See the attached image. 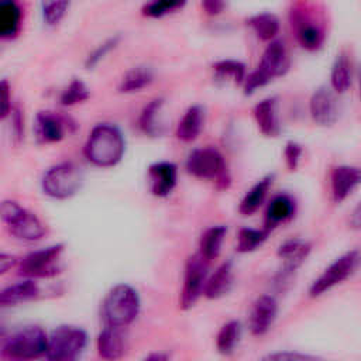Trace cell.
<instances>
[{
  "mask_svg": "<svg viewBox=\"0 0 361 361\" xmlns=\"http://www.w3.org/2000/svg\"><path fill=\"white\" fill-rule=\"evenodd\" d=\"M126 152L123 133L113 124L100 123L94 126L85 142V158L97 168H113L121 162Z\"/></svg>",
  "mask_w": 361,
  "mask_h": 361,
  "instance_id": "6da1fadb",
  "label": "cell"
},
{
  "mask_svg": "<svg viewBox=\"0 0 361 361\" xmlns=\"http://www.w3.org/2000/svg\"><path fill=\"white\" fill-rule=\"evenodd\" d=\"M138 292L128 283L114 285L104 296L102 303V316L106 326L127 327L140 313Z\"/></svg>",
  "mask_w": 361,
  "mask_h": 361,
  "instance_id": "7a4b0ae2",
  "label": "cell"
},
{
  "mask_svg": "<svg viewBox=\"0 0 361 361\" xmlns=\"http://www.w3.org/2000/svg\"><path fill=\"white\" fill-rule=\"evenodd\" d=\"M0 221L7 231L20 241L35 243L42 240L47 234L44 221L34 212L11 199L0 202Z\"/></svg>",
  "mask_w": 361,
  "mask_h": 361,
  "instance_id": "3957f363",
  "label": "cell"
},
{
  "mask_svg": "<svg viewBox=\"0 0 361 361\" xmlns=\"http://www.w3.org/2000/svg\"><path fill=\"white\" fill-rule=\"evenodd\" d=\"M85 183V175L80 166L75 162L63 161L45 171L41 179V189L44 195L66 200L78 195Z\"/></svg>",
  "mask_w": 361,
  "mask_h": 361,
  "instance_id": "277c9868",
  "label": "cell"
},
{
  "mask_svg": "<svg viewBox=\"0 0 361 361\" xmlns=\"http://www.w3.org/2000/svg\"><path fill=\"white\" fill-rule=\"evenodd\" d=\"M289 65L290 62L285 45L281 41H271L265 48L257 69L245 75L243 82L244 93L251 94L272 79L283 76L288 72Z\"/></svg>",
  "mask_w": 361,
  "mask_h": 361,
  "instance_id": "5b68a950",
  "label": "cell"
},
{
  "mask_svg": "<svg viewBox=\"0 0 361 361\" xmlns=\"http://www.w3.org/2000/svg\"><path fill=\"white\" fill-rule=\"evenodd\" d=\"M48 334L39 326H25L13 333L1 347V355L14 361L45 357Z\"/></svg>",
  "mask_w": 361,
  "mask_h": 361,
  "instance_id": "8992f818",
  "label": "cell"
},
{
  "mask_svg": "<svg viewBox=\"0 0 361 361\" xmlns=\"http://www.w3.org/2000/svg\"><path fill=\"white\" fill-rule=\"evenodd\" d=\"M87 344V334L83 329L71 324L55 327L47 340L45 358L52 361H73Z\"/></svg>",
  "mask_w": 361,
  "mask_h": 361,
  "instance_id": "52a82bcc",
  "label": "cell"
},
{
  "mask_svg": "<svg viewBox=\"0 0 361 361\" xmlns=\"http://www.w3.org/2000/svg\"><path fill=\"white\" fill-rule=\"evenodd\" d=\"M186 169L199 179L216 182L219 189H227L231 183L226 161L214 148H199L190 152L186 159Z\"/></svg>",
  "mask_w": 361,
  "mask_h": 361,
  "instance_id": "ba28073f",
  "label": "cell"
},
{
  "mask_svg": "<svg viewBox=\"0 0 361 361\" xmlns=\"http://www.w3.org/2000/svg\"><path fill=\"white\" fill-rule=\"evenodd\" d=\"M63 251V244H54L47 248L31 251L18 259V275L37 281L56 276L61 272V257Z\"/></svg>",
  "mask_w": 361,
  "mask_h": 361,
  "instance_id": "9c48e42d",
  "label": "cell"
},
{
  "mask_svg": "<svg viewBox=\"0 0 361 361\" xmlns=\"http://www.w3.org/2000/svg\"><path fill=\"white\" fill-rule=\"evenodd\" d=\"M358 264H360L358 250H351L340 255L320 274L319 278L313 281V283L309 288V296L319 298L323 293L333 289L334 286L343 283L355 272V269L358 268Z\"/></svg>",
  "mask_w": 361,
  "mask_h": 361,
  "instance_id": "30bf717a",
  "label": "cell"
},
{
  "mask_svg": "<svg viewBox=\"0 0 361 361\" xmlns=\"http://www.w3.org/2000/svg\"><path fill=\"white\" fill-rule=\"evenodd\" d=\"M209 261H206L199 252L190 255L185 264L183 288L179 298V306L188 310L195 306L199 298L203 295L204 283L207 279Z\"/></svg>",
  "mask_w": 361,
  "mask_h": 361,
  "instance_id": "8fae6325",
  "label": "cell"
},
{
  "mask_svg": "<svg viewBox=\"0 0 361 361\" xmlns=\"http://www.w3.org/2000/svg\"><path fill=\"white\" fill-rule=\"evenodd\" d=\"M278 314V303L271 295H261L251 306L248 327L254 336L265 334L274 324Z\"/></svg>",
  "mask_w": 361,
  "mask_h": 361,
  "instance_id": "7c38bea8",
  "label": "cell"
},
{
  "mask_svg": "<svg viewBox=\"0 0 361 361\" xmlns=\"http://www.w3.org/2000/svg\"><path fill=\"white\" fill-rule=\"evenodd\" d=\"M66 120L54 111H38L34 121V133L39 144H55L66 137Z\"/></svg>",
  "mask_w": 361,
  "mask_h": 361,
  "instance_id": "4fadbf2b",
  "label": "cell"
},
{
  "mask_svg": "<svg viewBox=\"0 0 361 361\" xmlns=\"http://www.w3.org/2000/svg\"><path fill=\"white\" fill-rule=\"evenodd\" d=\"M149 190L157 197H166L178 182V166L172 162L161 161L148 166Z\"/></svg>",
  "mask_w": 361,
  "mask_h": 361,
  "instance_id": "5bb4252c",
  "label": "cell"
},
{
  "mask_svg": "<svg viewBox=\"0 0 361 361\" xmlns=\"http://www.w3.org/2000/svg\"><path fill=\"white\" fill-rule=\"evenodd\" d=\"M310 116L320 126H331L338 117L337 100L329 87H319L309 102Z\"/></svg>",
  "mask_w": 361,
  "mask_h": 361,
  "instance_id": "9a60e30c",
  "label": "cell"
},
{
  "mask_svg": "<svg viewBox=\"0 0 361 361\" xmlns=\"http://www.w3.org/2000/svg\"><path fill=\"white\" fill-rule=\"evenodd\" d=\"M361 172L357 166L340 165L333 168L330 183H331V196L336 203L345 200L360 185Z\"/></svg>",
  "mask_w": 361,
  "mask_h": 361,
  "instance_id": "2e32d148",
  "label": "cell"
},
{
  "mask_svg": "<svg viewBox=\"0 0 361 361\" xmlns=\"http://www.w3.org/2000/svg\"><path fill=\"white\" fill-rule=\"evenodd\" d=\"M41 295L37 279L23 278L21 281L11 283L0 290V307L18 306L31 300H35Z\"/></svg>",
  "mask_w": 361,
  "mask_h": 361,
  "instance_id": "e0dca14e",
  "label": "cell"
},
{
  "mask_svg": "<svg viewBox=\"0 0 361 361\" xmlns=\"http://www.w3.org/2000/svg\"><path fill=\"white\" fill-rule=\"evenodd\" d=\"M24 10L18 0H0V41L17 38L23 28Z\"/></svg>",
  "mask_w": 361,
  "mask_h": 361,
  "instance_id": "ac0fdd59",
  "label": "cell"
},
{
  "mask_svg": "<svg viewBox=\"0 0 361 361\" xmlns=\"http://www.w3.org/2000/svg\"><path fill=\"white\" fill-rule=\"evenodd\" d=\"M97 354L103 360H118L126 354L127 341L120 327L104 326L96 340Z\"/></svg>",
  "mask_w": 361,
  "mask_h": 361,
  "instance_id": "d6986e66",
  "label": "cell"
},
{
  "mask_svg": "<svg viewBox=\"0 0 361 361\" xmlns=\"http://www.w3.org/2000/svg\"><path fill=\"white\" fill-rule=\"evenodd\" d=\"M295 212L296 203L292 196L286 193L274 196L265 209L264 228L271 233L279 224L289 221L295 216Z\"/></svg>",
  "mask_w": 361,
  "mask_h": 361,
  "instance_id": "ffe728a7",
  "label": "cell"
},
{
  "mask_svg": "<svg viewBox=\"0 0 361 361\" xmlns=\"http://www.w3.org/2000/svg\"><path fill=\"white\" fill-rule=\"evenodd\" d=\"M312 245L303 240L292 238L285 241L278 248V257L283 261L282 264V278H288L292 275L307 258Z\"/></svg>",
  "mask_w": 361,
  "mask_h": 361,
  "instance_id": "44dd1931",
  "label": "cell"
},
{
  "mask_svg": "<svg viewBox=\"0 0 361 361\" xmlns=\"http://www.w3.org/2000/svg\"><path fill=\"white\" fill-rule=\"evenodd\" d=\"M233 286V262H223L210 276H207L203 295L207 299H220L230 292Z\"/></svg>",
  "mask_w": 361,
  "mask_h": 361,
  "instance_id": "7402d4cb",
  "label": "cell"
},
{
  "mask_svg": "<svg viewBox=\"0 0 361 361\" xmlns=\"http://www.w3.org/2000/svg\"><path fill=\"white\" fill-rule=\"evenodd\" d=\"M254 118L258 126V130L265 137H276L279 134L281 126L278 120L276 100L264 99L254 107Z\"/></svg>",
  "mask_w": 361,
  "mask_h": 361,
  "instance_id": "603a6c76",
  "label": "cell"
},
{
  "mask_svg": "<svg viewBox=\"0 0 361 361\" xmlns=\"http://www.w3.org/2000/svg\"><path fill=\"white\" fill-rule=\"evenodd\" d=\"M164 100L162 99H154L151 100L141 111L140 114V128L144 134L149 137H159L162 135L165 130L164 124Z\"/></svg>",
  "mask_w": 361,
  "mask_h": 361,
  "instance_id": "cb8c5ba5",
  "label": "cell"
},
{
  "mask_svg": "<svg viewBox=\"0 0 361 361\" xmlns=\"http://www.w3.org/2000/svg\"><path fill=\"white\" fill-rule=\"evenodd\" d=\"M203 121H204L203 109L200 106L189 107L178 123L176 137L183 142L195 141L203 128Z\"/></svg>",
  "mask_w": 361,
  "mask_h": 361,
  "instance_id": "d4e9b609",
  "label": "cell"
},
{
  "mask_svg": "<svg viewBox=\"0 0 361 361\" xmlns=\"http://www.w3.org/2000/svg\"><path fill=\"white\" fill-rule=\"evenodd\" d=\"M227 234L226 226H213L203 231L199 240V254L206 261H213L219 257L221 251V245L224 241V237Z\"/></svg>",
  "mask_w": 361,
  "mask_h": 361,
  "instance_id": "484cf974",
  "label": "cell"
},
{
  "mask_svg": "<svg viewBox=\"0 0 361 361\" xmlns=\"http://www.w3.org/2000/svg\"><path fill=\"white\" fill-rule=\"evenodd\" d=\"M272 175H267L265 178H262L261 180H258L247 193L245 196L241 199L240 206H238V212L243 216H251L252 213H255L259 206L262 204V202L265 200V196L272 185Z\"/></svg>",
  "mask_w": 361,
  "mask_h": 361,
  "instance_id": "4316f807",
  "label": "cell"
},
{
  "mask_svg": "<svg viewBox=\"0 0 361 361\" xmlns=\"http://www.w3.org/2000/svg\"><path fill=\"white\" fill-rule=\"evenodd\" d=\"M154 80L152 71L148 66H134L124 73L118 83L120 93H137L148 87Z\"/></svg>",
  "mask_w": 361,
  "mask_h": 361,
  "instance_id": "83f0119b",
  "label": "cell"
},
{
  "mask_svg": "<svg viewBox=\"0 0 361 361\" xmlns=\"http://www.w3.org/2000/svg\"><path fill=\"white\" fill-rule=\"evenodd\" d=\"M330 80H331V87L336 93H344L350 89L351 80H353V71H351V62L344 52L337 55L331 68Z\"/></svg>",
  "mask_w": 361,
  "mask_h": 361,
  "instance_id": "f1b7e54d",
  "label": "cell"
},
{
  "mask_svg": "<svg viewBox=\"0 0 361 361\" xmlns=\"http://www.w3.org/2000/svg\"><path fill=\"white\" fill-rule=\"evenodd\" d=\"M248 25L261 41H272L279 31V20L271 13L255 14L248 20Z\"/></svg>",
  "mask_w": 361,
  "mask_h": 361,
  "instance_id": "f546056e",
  "label": "cell"
},
{
  "mask_svg": "<svg viewBox=\"0 0 361 361\" xmlns=\"http://www.w3.org/2000/svg\"><path fill=\"white\" fill-rule=\"evenodd\" d=\"M268 235H269V231L265 228H250V227L240 228L237 234L235 250L241 254L252 252L267 241Z\"/></svg>",
  "mask_w": 361,
  "mask_h": 361,
  "instance_id": "4dcf8cb0",
  "label": "cell"
},
{
  "mask_svg": "<svg viewBox=\"0 0 361 361\" xmlns=\"http://www.w3.org/2000/svg\"><path fill=\"white\" fill-rule=\"evenodd\" d=\"M241 337V324L237 320H230L221 326L216 337V347L220 354H230L238 344Z\"/></svg>",
  "mask_w": 361,
  "mask_h": 361,
  "instance_id": "1f68e13d",
  "label": "cell"
},
{
  "mask_svg": "<svg viewBox=\"0 0 361 361\" xmlns=\"http://www.w3.org/2000/svg\"><path fill=\"white\" fill-rule=\"evenodd\" d=\"M296 37L299 44L307 51H317L324 41L323 30L319 25L309 21H300L298 24Z\"/></svg>",
  "mask_w": 361,
  "mask_h": 361,
  "instance_id": "d6a6232c",
  "label": "cell"
},
{
  "mask_svg": "<svg viewBox=\"0 0 361 361\" xmlns=\"http://www.w3.org/2000/svg\"><path fill=\"white\" fill-rule=\"evenodd\" d=\"M71 0H41V14L47 25H58L68 13Z\"/></svg>",
  "mask_w": 361,
  "mask_h": 361,
  "instance_id": "836d02e7",
  "label": "cell"
},
{
  "mask_svg": "<svg viewBox=\"0 0 361 361\" xmlns=\"http://www.w3.org/2000/svg\"><path fill=\"white\" fill-rule=\"evenodd\" d=\"M213 71L217 78L233 80L235 85H243L245 78V66L240 61L223 59L213 65Z\"/></svg>",
  "mask_w": 361,
  "mask_h": 361,
  "instance_id": "e575fe53",
  "label": "cell"
},
{
  "mask_svg": "<svg viewBox=\"0 0 361 361\" xmlns=\"http://www.w3.org/2000/svg\"><path fill=\"white\" fill-rule=\"evenodd\" d=\"M90 97V90L80 79H72L69 85L62 90L59 102L62 106L71 107L86 102Z\"/></svg>",
  "mask_w": 361,
  "mask_h": 361,
  "instance_id": "d590c367",
  "label": "cell"
},
{
  "mask_svg": "<svg viewBox=\"0 0 361 361\" xmlns=\"http://www.w3.org/2000/svg\"><path fill=\"white\" fill-rule=\"evenodd\" d=\"M186 4V0H149L144 4L141 13L148 18H161L169 13L180 10Z\"/></svg>",
  "mask_w": 361,
  "mask_h": 361,
  "instance_id": "8d00e7d4",
  "label": "cell"
},
{
  "mask_svg": "<svg viewBox=\"0 0 361 361\" xmlns=\"http://www.w3.org/2000/svg\"><path fill=\"white\" fill-rule=\"evenodd\" d=\"M118 41H120L118 37H111V38L103 41L100 45H97V47L87 55V58H86V61H85L86 68L90 69V68L96 66L110 51H113V49L117 47Z\"/></svg>",
  "mask_w": 361,
  "mask_h": 361,
  "instance_id": "74e56055",
  "label": "cell"
},
{
  "mask_svg": "<svg viewBox=\"0 0 361 361\" xmlns=\"http://www.w3.org/2000/svg\"><path fill=\"white\" fill-rule=\"evenodd\" d=\"M13 107L11 85L7 79H0V121L10 117Z\"/></svg>",
  "mask_w": 361,
  "mask_h": 361,
  "instance_id": "f35d334b",
  "label": "cell"
},
{
  "mask_svg": "<svg viewBox=\"0 0 361 361\" xmlns=\"http://www.w3.org/2000/svg\"><path fill=\"white\" fill-rule=\"evenodd\" d=\"M302 154H303V148L300 144H298L295 141H289L285 145L283 155H285V162H286V166L289 171H296Z\"/></svg>",
  "mask_w": 361,
  "mask_h": 361,
  "instance_id": "ab89813d",
  "label": "cell"
},
{
  "mask_svg": "<svg viewBox=\"0 0 361 361\" xmlns=\"http://www.w3.org/2000/svg\"><path fill=\"white\" fill-rule=\"evenodd\" d=\"M262 360H267V361H305V360H317V357L298 353V351H278V353L265 355Z\"/></svg>",
  "mask_w": 361,
  "mask_h": 361,
  "instance_id": "60d3db41",
  "label": "cell"
},
{
  "mask_svg": "<svg viewBox=\"0 0 361 361\" xmlns=\"http://www.w3.org/2000/svg\"><path fill=\"white\" fill-rule=\"evenodd\" d=\"M8 118H11L13 138L18 144L24 138V116H23L20 107H13V111H11Z\"/></svg>",
  "mask_w": 361,
  "mask_h": 361,
  "instance_id": "b9f144b4",
  "label": "cell"
},
{
  "mask_svg": "<svg viewBox=\"0 0 361 361\" xmlns=\"http://www.w3.org/2000/svg\"><path fill=\"white\" fill-rule=\"evenodd\" d=\"M18 259H20V258H17L14 254L0 251V276L6 275V274L10 272L11 269L17 268Z\"/></svg>",
  "mask_w": 361,
  "mask_h": 361,
  "instance_id": "7bdbcfd3",
  "label": "cell"
},
{
  "mask_svg": "<svg viewBox=\"0 0 361 361\" xmlns=\"http://www.w3.org/2000/svg\"><path fill=\"white\" fill-rule=\"evenodd\" d=\"M202 6L209 16H217L224 10V0H202Z\"/></svg>",
  "mask_w": 361,
  "mask_h": 361,
  "instance_id": "ee69618b",
  "label": "cell"
},
{
  "mask_svg": "<svg viewBox=\"0 0 361 361\" xmlns=\"http://www.w3.org/2000/svg\"><path fill=\"white\" fill-rule=\"evenodd\" d=\"M168 358H169V355L164 354V353H152L145 357V360H149V361H165Z\"/></svg>",
  "mask_w": 361,
  "mask_h": 361,
  "instance_id": "f6af8a7d",
  "label": "cell"
},
{
  "mask_svg": "<svg viewBox=\"0 0 361 361\" xmlns=\"http://www.w3.org/2000/svg\"><path fill=\"white\" fill-rule=\"evenodd\" d=\"M351 224H353L355 228H358V227H360V206H357V207H355V210H354V213H353Z\"/></svg>",
  "mask_w": 361,
  "mask_h": 361,
  "instance_id": "bcb514c9",
  "label": "cell"
}]
</instances>
